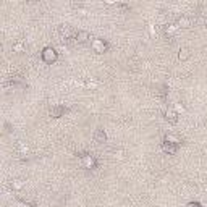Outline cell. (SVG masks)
Wrapping results in <instances>:
<instances>
[{"instance_id": "cell-17", "label": "cell", "mask_w": 207, "mask_h": 207, "mask_svg": "<svg viewBox=\"0 0 207 207\" xmlns=\"http://www.w3.org/2000/svg\"><path fill=\"white\" fill-rule=\"evenodd\" d=\"M115 157L123 159V157H125V152H123V151H117V152H115Z\"/></svg>"}, {"instance_id": "cell-8", "label": "cell", "mask_w": 207, "mask_h": 207, "mask_svg": "<svg viewBox=\"0 0 207 207\" xmlns=\"http://www.w3.org/2000/svg\"><path fill=\"white\" fill-rule=\"evenodd\" d=\"M164 151L168 152V154H175L176 152V144H171V142H168V144H164Z\"/></svg>"}, {"instance_id": "cell-14", "label": "cell", "mask_w": 207, "mask_h": 207, "mask_svg": "<svg viewBox=\"0 0 207 207\" xmlns=\"http://www.w3.org/2000/svg\"><path fill=\"white\" fill-rule=\"evenodd\" d=\"M50 115H52V117H60V115H62V108H54V110H50Z\"/></svg>"}, {"instance_id": "cell-2", "label": "cell", "mask_w": 207, "mask_h": 207, "mask_svg": "<svg viewBox=\"0 0 207 207\" xmlns=\"http://www.w3.org/2000/svg\"><path fill=\"white\" fill-rule=\"evenodd\" d=\"M92 49L97 52V54H104V52H105V42L100 41V39H96V41L92 42Z\"/></svg>"}, {"instance_id": "cell-18", "label": "cell", "mask_w": 207, "mask_h": 207, "mask_svg": "<svg viewBox=\"0 0 207 207\" xmlns=\"http://www.w3.org/2000/svg\"><path fill=\"white\" fill-rule=\"evenodd\" d=\"M16 207H31V205H28L24 202H16Z\"/></svg>"}, {"instance_id": "cell-10", "label": "cell", "mask_w": 207, "mask_h": 207, "mask_svg": "<svg viewBox=\"0 0 207 207\" xmlns=\"http://www.w3.org/2000/svg\"><path fill=\"white\" fill-rule=\"evenodd\" d=\"M11 186H13L15 189H21L23 186H24V181H23V180H20V178H18V180H13V183H11Z\"/></svg>"}, {"instance_id": "cell-12", "label": "cell", "mask_w": 207, "mask_h": 207, "mask_svg": "<svg viewBox=\"0 0 207 207\" xmlns=\"http://www.w3.org/2000/svg\"><path fill=\"white\" fill-rule=\"evenodd\" d=\"M176 29H178V26H176V24H170L168 28H167V34H175V32H176Z\"/></svg>"}, {"instance_id": "cell-3", "label": "cell", "mask_w": 207, "mask_h": 207, "mask_svg": "<svg viewBox=\"0 0 207 207\" xmlns=\"http://www.w3.org/2000/svg\"><path fill=\"white\" fill-rule=\"evenodd\" d=\"M94 141L96 142H105L107 141V134L104 133V130H96V133H94Z\"/></svg>"}, {"instance_id": "cell-1", "label": "cell", "mask_w": 207, "mask_h": 207, "mask_svg": "<svg viewBox=\"0 0 207 207\" xmlns=\"http://www.w3.org/2000/svg\"><path fill=\"white\" fill-rule=\"evenodd\" d=\"M42 58H44V62H45V63H52V62H55V58H57L55 50H54V49H50V47L44 49V52H42Z\"/></svg>"}, {"instance_id": "cell-4", "label": "cell", "mask_w": 207, "mask_h": 207, "mask_svg": "<svg viewBox=\"0 0 207 207\" xmlns=\"http://www.w3.org/2000/svg\"><path fill=\"white\" fill-rule=\"evenodd\" d=\"M165 117H167V120H168V122L176 123V120H178V113L175 112V108H168V110L165 112Z\"/></svg>"}, {"instance_id": "cell-19", "label": "cell", "mask_w": 207, "mask_h": 207, "mask_svg": "<svg viewBox=\"0 0 207 207\" xmlns=\"http://www.w3.org/2000/svg\"><path fill=\"white\" fill-rule=\"evenodd\" d=\"M188 207H201V205L196 204V202H191V204H188Z\"/></svg>"}, {"instance_id": "cell-13", "label": "cell", "mask_w": 207, "mask_h": 207, "mask_svg": "<svg viewBox=\"0 0 207 207\" xmlns=\"http://www.w3.org/2000/svg\"><path fill=\"white\" fill-rule=\"evenodd\" d=\"M167 142H171V144H178V142H180V141H178V137H175V136H167Z\"/></svg>"}, {"instance_id": "cell-9", "label": "cell", "mask_w": 207, "mask_h": 207, "mask_svg": "<svg viewBox=\"0 0 207 207\" xmlns=\"http://www.w3.org/2000/svg\"><path fill=\"white\" fill-rule=\"evenodd\" d=\"M189 55H191V54H189V50L183 47V49H180V54H178V58H180V60H188V58H189Z\"/></svg>"}, {"instance_id": "cell-7", "label": "cell", "mask_w": 207, "mask_h": 207, "mask_svg": "<svg viewBox=\"0 0 207 207\" xmlns=\"http://www.w3.org/2000/svg\"><path fill=\"white\" fill-rule=\"evenodd\" d=\"M94 159L92 157H91V155H84V157H83V165L86 167V168H92V167H94Z\"/></svg>"}, {"instance_id": "cell-16", "label": "cell", "mask_w": 207, "mask_h": 207, "mask_svg": "<svg viewBox=\"0 0 207 207\" xmlns=\"http://www.w3.org/2000/svg\"><path fill=\"white\" fill-rule=\"evenodd\" d=\"M175 112H176V113H180V112H185V107H183V105H181V104H180V102H178V104H176V105H175Z\"/></svg>"}, {"instance_id": "cell-5", "label": "cell", "mask_w": 207, "mask_h": 207, "mask_svg": "<svg viewBox=\"0 0 207 207\" xmlns=\"http://www.w3.org/2000/svg\"><path fill=\"white\" fill-rule=\"evenodd\" d=\"M88 39H89V32L88 31H79L76 34V42H79V44H84Z\"/></svg>"}, {"instance_id": "cell-6", "label": "cell", "mask_w": 207, "mask_h": 207, "mask_svg": "<svg viewBox=\"0 0 207 207\" xmlns=\"http://www.w3.org/2000/svg\"><path fill=\"white\" fill-rule=\"evenodd\" d=\"M176 26L178 28H189V26H191V20H189L188 16H181V18L178 20Z\"/></svg>"}, {"instance_id": "cell-11", "label": "cell", "mask_w": 207, "mask_h": 207, "mask_svg": "<svg viewBox=\"0 0 207 207\" xmlns=\"http://www.w3.org/2000/svg\"><path fill=\"white\" fill-rule=\"evenodd\" d=\"M13 50L16 52V54H21V52L24 50V44H23V42H16L13 45Z\"/></svg>"}, {"instance_id": "cell-15", "label": "cell", "mask_w": 207, "mask_h": 207, "mask_svg": "<svg viewBox=\"0 0 207 207\" xmlns=\"http://www.w3.org/2000/svg\"><path fill=\"white\" fill-rule=\"evenodd\" d=\"M86 88H88V89H96L97 88V83L96 81H88V83H86Z\"/></svg>"}]
</instances>
